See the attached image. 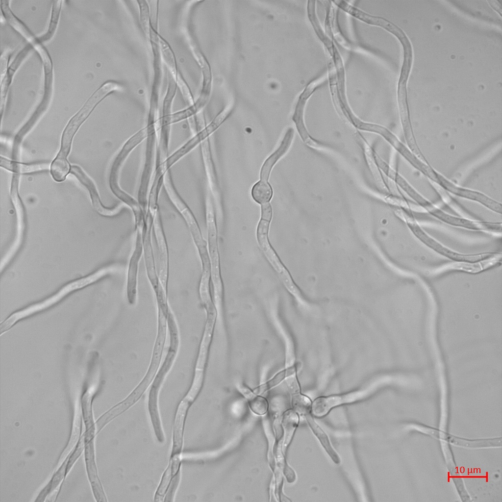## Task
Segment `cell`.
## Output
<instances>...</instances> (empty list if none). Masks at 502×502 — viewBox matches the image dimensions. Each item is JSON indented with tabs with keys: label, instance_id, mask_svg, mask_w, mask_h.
<instances>
[{
	"label": "cell",
	"instance_id": "obj_1",
	"mask_svg": "<svg viewBox=\"0 0 502 502\" xmlns=\"http://www.w3.org/2000/svg\"><path fill=\"white\" fill-rule=\"evenodd\" d=\"M407 224L414 235L431 250L455 262H476L485 260L499 254L487 252L477 254H464L453 251L436 241L426 233L412 218L405 217Z\"/></svg>",
	"mask_w": 502,
	"mask_h": 502
},
{
	"label": "cell",
	"instance_id": "obj_2",
	"mask_svg": "<svg viewBox=\"0 0 502 502\" xmlns=\"http://www.w3.org/2000/svg\"><path fill=\"white\" fill-rule=\"evenodd\" d=\"M371 389L357 391L341 395L319 397L311 405V413L317 417L326 415L332 408L345 403L353 402L366 397Z\"/></svg>",
	"mask_w": 502,
	"mask_h": 502
},
{
	"label": "cell",
	"instance_id": "obj_3",
	"mask_svg": "<svg viewBox=\"0 0 502 502\" xmlns=\"http://www.w3.org/2000/svg\"><path fill=\"white\" fill-rule=\"evenodd\" d=\"M152 227L157 246L158 276L162 288L166 291L168 278V250L158 211L154 218Z\"/></svg>",
	"mask_w": 502,
	"mask_h": 502
},
{
	"label": "cell",
	"instance_id": "obj_4",
	"mask_svg": "<svg viewBox=\"0 0 502 502\" xmlns=\"http://www.w3.org/2000/svg\"><path fill=\"white\" fill-rule=\"evenodd\" d=\"M156 137L155 131L148 130L146 157L138 192V202L143 209H146L148 205L147 194L151 175Z\"/></svg>",
	"mask_w": 502,
	"mask_h": 502
},
{
	"label": "cell",
	"instance_id": "obj_5",
	"mask_svg": "<svg viewBox=\"0 0 502 502\" xmlns=\"http://www.w3.org/2000/svg\"><path fill=\"white\" fill-rule=\"evenodd\" d=\"M143 252L142 228H137L135 247L129 262L127 276V295L131 303L136 299L138 265Z\"/></svg>",
	"mask_w": 502,
	"mask_h": 502
},
{
	"label": "cell",
	"instance_id": "obj_6",
	"mask_svg": "<svg viewBox=\"0 0 502 502\" xmlns=\"http://www.w3.org/2000/svg\"><path fill=\"white\" fill-rule=\"evenodd\" d=\"M152 226L153 223L151 221H147L144 223L142 229V240L147 276L155 291L158 289L161 284L155 270L151 242V230Z\"/></svg>",
	"mask_w": 502,
	"mask_h": 502
},
{
	"label": "cell",
	"instance_id": "obj_7",
	"mask_svg": "<svg viewBox=\"0 0 502 502\" xmlns=\"http://www.w3.org/2000/svg\"><path fill=\"white\" fill-rule=\"evenodd\" d=\"M148 136V129L147 126L132 135L124 144L113 164L110 177V187L118 186L117 179L121 167L131 151L147 138Z\"/></svg>",
	"mask_w": 502,
	"mask_h": 502
},
{
	"label": "cell",
	"instance_id": "obj_8",
	"mask_svg": "<svg viewBox=\"0 0 502 502\" xmlns=\"http://www.w3.org/2000/svg\"><path fill=\"white\" fill-rule=\"evenodd\" d=\"M213 127V126L209 125L206 128L198 133L182 147L174 152L171 156H168L162 165L157 168V169L164 175L167 172L169 171L172 166L192 150L198 144L212 132L214 130Z\"/></svg>",
	"mask_w": 502,
	"mask_h": 502
},
{
	"label": "cell",
	"instance_id": "obj_9",
	"mask_svg": "<svg viewBox=\"0 0 502 502\" xmlns=\"http://www.w3.org/2000/svg\"><path fill=\"white\" fill-rule=\"evenodd\" d=\"M121 88L119 84L114 82H109L103 85L90 98L79 112L71 120L69 124L77 129L97 102L109 92Z\"/></svg>",
	"mask_w": 502,
	"mask_h": 502
},
{
	"label": "cell",
	"instance_id": "obj_10",
	"mask_svg": "<svg viewBox=\"0 0 502 502\" xmlns=\"http://www.w3.org/2000/svg\"><path fill=\"white\" fill-rule=\"evenodd\" d=\"M304 416L313 432L333 461L336 464L340 463V457L332 448L326 433L314 420L310 413L306 414Z\"/></svg>",
	"mask_w": 502,
	"mask_h": 502
},
{
	"label": "cell",
	"instance_id": "obj_11",
	"mask_svg": "<svg viewBox=\"0 0 502 502\" xmlns=\"http://www.w3.org/2000/svg\"><path fill=\"white\" fill-rule=\"evenodd\" d=\"M239 391L247 399L250 407L255 414L263 415L267 411L268 403L265 399L257 396L246 385L239 384L237 385Z\"/></svg>",
	"mask_w": 502,
	"mask_h": 502
},
{
	"label": "cell",
	"instance_id": "obj_12",
	"mask_svg": "<svg viewBox=\"0 0 502 502\" xmlns=\"http://www.w3.org/2000/svg\"><path fill=\"white\" fill-rule=\"evenodd\" d=\"M293 135V130H290L289 131L282 142L279 148L266 160L261 171L260 177L261 179L267 180L272 166L288 149L292 140Z\"/></svg>",
	"mask_w": 502,
	"mask_h": 502
},
{
	"label": "cell",
	"instance_id": "obj_13",
	"mask_svg": "<svg viewBox=\"0 0 502 502\" xmlns=\"http://www.w3.org/2000/svg\"><path fill=\"white\" fill-rule=\"evenodd\" d=\"M0 166L11 171L19 173H27L41 171L48 169L49 164L37 163L30 164L13 162L5 158H0Z\"/></svg>",
	"mask_w": 502,
	"mask_h": 502
},
{
	"label": "cell",
	"instance_id": "obj_14",
	"mask_svg": "<svg viewBox=\"0 0 502 502\" xmlns=\"http://www.w3.org/2000/svg\"><path fill=\"white\" fill-rule=\"evenodd\" d=\"M187 407L188 401H184L178 409L174 427L173 452H178L181 446L183 421Z\"/></svg>",
	"mask_w": 502,
	"mask_h": 502
},
{
	"label": "cell",
	"instance_id": "obj_15",
	"mask_svg": "<svg viewBox=\"0 0 502 502\" xmlns=\"http://www.w3.org/2000/svg\"><path fill=\"white\" fill-rule=\"evenodd\" d=\"M298 421V416L295 411L290 410L283 414L282 424L284 430V448H286L291 441Z\"/></svg>",
	"mask_w": 502,
	"mask_h": 502
},
{
	"label": "cell",
	"instance_id": "obj_16",
	"mask_svg": "<svg viewBox=\"0 0 502 502\" xmlns=\"http://www.w3.org/2000/svg\"><path fill=\"white\" fill-rule=\"evenodd\" d=\"M66 154L60 151L51 165V173L54 179L57 181H63L70 170L69 164L66 158Z\"/></svg>",
	"mask_w": 502,
	"mask_h": 502
},
{
	"label": "cell",
	"instance_id": "obj_17",
	"mask_svg": "<svg viewBox=\"0 0 502 502\" xmlns=\"http://www.w3.org/2000/svg\"><path fill=\"white\" fill-rule=\"evenodd\" d=\"M253 199L258 203H268L272 196V189L266 180L261 179L255 183L251 190Z\"/></svg>",
	"mask_w": 502,
	"mask_h": 502
},
{
	"label": "cell",
	"instance_id": "obj_18",
	"mask_svg": "<svg viewBox=\"0 0 502 502\" xmlns=\"http://www.w3.org/2000/svg\"><path fill=\"white\" fill-rule=\"evenodd\" d=\"M292 404L294 411L302 416L310 413L312 405L310 399L300 392L292 395Z\"/></svg>",
	"mask_w": 502,
	"mask_h": 502
},
{
	"label": "cell",
	"instance_id": "obj_19",
	"mask_svg": "<svg viewBox=\"0 0 502 502\" xmlns=\"http://www.w3.org/2000/svg\"><path fill=\"white\" fill-rule=\"evenodd\" d=\"M172 467V463H171L170 466L168 468L164 475L162 480L157 492V494L160 496L163 495L166 490L167 487L168 486L171 478Z\"/></svg>",
	"mask_w": 502,
	"mask_h": 502
},
{
	"label": "cell",
	"instance_id": "obj_20",
	"mask_svg": "<svg viewBox=\"0 0 502 502\" xmlns=\"http://www.w3.org/2000/svg\"><path fill=\"white\" fill-rule=\"evenodd\" d=\"M272 217V209L269 203L261 205V220L269 222Z\"/></svg>",
	"mask_w": 502,
	"mask_h": 502
},
{
	"label": "cell",
	"instance_id": "obj_21",
	"mask_svg": "<svg viewBox=\"0 0 502 502\" xmlns=\"http://www.w3.org/2000/svg\"><path fill=\"white\" fill-rule=\"evenodd\" d=\"M285 474L290 482H292L295 480V474L293 470L287 465L285 469Z\"/></svg>",
	"mask_w": 502,
	"mask_h": 502
},
{
	"label": "cell",
	"instance_id": "obj_22",
	"mask_svg": "<svg viewBox=\"0 0 502 502\" xmlns=\"http://www.w3.org/2000/svg\"><path fill=\"white\" fill-rule=\"evenodd\" d=\"M490 3V5L496 10H497L501 15V5L498 1L497 0H490L488 1Z\"/></svg>",
	"mask_w": 502,
	"mask_h": 502
}]
</instances>
